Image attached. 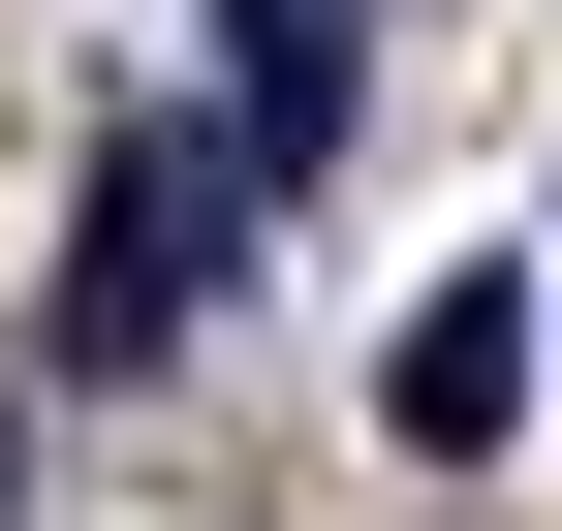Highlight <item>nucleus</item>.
I'll list each match as a JSON object with an SVG mask.
<instances>
[{"label": "nucleus", "mask_w": 562, "mask_h": 531, "mask_svg": "<svg viewBox=\"0 0 562 531\" xmlns=\"http://www.w3.org/2000/svg\"><path fill=\"white\" fill-rule=\"evenodd\" d=\"M220 219H250V125H220V157H188V125H157V157H94V250H63V375H157L188 313H220Z\"/></svg>", "instance_id": "obj_1"}, {"label": "nucleus", "mask_w": 562, "mask_h": 531, "mask_svg": "<svg viewBox=\"0 0 562 531\" xmlns=\"http://www.w3.org/2000/svg\"><path fill=\"white\" fill-rule=\"evenodd\" d=\"M531 344H562V282H531V250H469V282L375 344V438H406V470H501V438H531Z\"/></svg>", "instance_id": "obj_2"}, {"label": "nucleus", "mask_w": 562, "mask_h": 531, "mask_svg": "<svg viewBox=\"0 0 562 531\" xmlns=\"http://www.w3.org/2000/svg\"><path fill=\"white\" fill-rule=\"evenodd\" d=\"M220 94H250V188H313L344 94H375V32H344V0H220Z\"/></svg>", "instance_id": "obj_3"}, {"label": "nucleus", "mask_w": 562, "mask_h": 531, "mask_svg": "<svg viewBox=\"0 0 562 531\" xmlns=\"http://www.w3.org/2000/svg\"><path fill=\"white\" fill-rule=\"evenodd\" d=\"M0 470H32V438H0Z\"/></svg>", "instance_id": "obj_4"}]
</instances>
